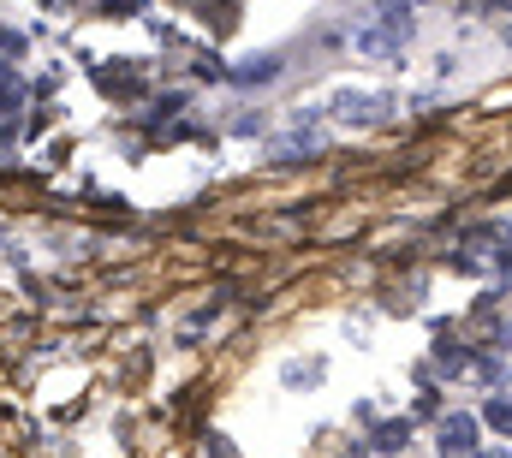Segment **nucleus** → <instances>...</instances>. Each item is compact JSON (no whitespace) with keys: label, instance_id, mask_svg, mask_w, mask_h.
I'll use <instances>...</instances> for the list:
<instances>
[{"label":"nucleus","instance_id":"nucleus-1","mask_svg":"<svg viewBox=\"0 0 512 458\" xmlns=\"http://www.w3.org/2000/svg\"><path fill=\"white\" fill-rule=\"evenodd\" d=\"M435 447H441V458H471L477 453V417H441Z\"/></svg>","mask_w":512,"mask_h":458},{"label":"nucleus","instance_id":"nucleus-2","mask_svg":"<svg viewBox=\"0 0 512 458\" xmlns=\"http://www.w3.org/2000/svg\"><path fill=\"white\" fill-rule=\"evenodd\" d=\"M376 108H382V96H364V90H358V96H352V90H346V96H334V114L346 119V125H370Z\"/></svg>","mask_w":512,"mask_h":458},{"label":"nucleus","instance_id":"nucleus-3","mask_svg":"<svg viewBox=\"0 0 512 458\" xmlns=\"http://www.w3.org/2000/svg\"><path fill=\"white\" fill-rule=\"evenodd\" d=\"M405 441H411V423L399 417V423H382V429H376V441H370V447H376V453H399Z\"/></svg>","mask_w":512,"mask_h":458},{"label":"nucleus","instance_id":"nucleus-4","mask_svg":"<svg viewBox=\"0 0 512 458\" xmlns=\"http://www.w3.org/2000/svg\"><path fill=\"white\" fill-rule=\"evenodd\" d=\"M280 72V60L274 54H256V66H239V84H268Z\"/></svg>","mask_w":512,"mask_h":458},{"label":"nucleus","instance_id":"nucleus-5","mask_svg":"<svg viewBox=\"0 0 512 458\" xmlns=\"http://www.w3.org/2000/svg\"><path fill=\"white\" fill-rule=\"evenodd\" d=\"M489 423H495V435H512V399H489V411H483Z\"/></svg>","mask_w":512,"mask_h":458},{"label":"nucleus","instance_id":"nucleus-6","mask_svg":"<svg viewBox=\"0 0 512 458\" xmlns=\"http://www.w3.org/2000/svg\"><path fill=\"white\" fill-rule=\"evenodd\" d=\"M0 48H6V54H24V36H18V30H0Z\"/></svg>","mask_w":512,"mask_h":458},{"label":"nucleus","instance_id":"nucleus-7","mask_svg":"<svg viewBox=\"0 0 512 458\" xmlns=\"http://www.w3.org/2000/svg\"><path fill=\"white\" fill-rule=\"evenodd\" d=\"M0 90H12V66L6 60H0Z\"/></svg>","mask_w":512,"mask_h":458},{"label":"nucleus","instance_id":"nucleus-8","mask_svg":"<svg viewBox=\"0 0 512 458\" xmlns=\"http://www.w3.org/2000/svg\"><path fill=\"white\" fill-rule=\"evenodd\" d=\"M209 458H233V453H227V447H221V441H215V447H209Z\"/></svg>","mask_w":512,"mask_h":458},{"label":"nucleus","instance_id":"nucleus-9","mask_svg":"<svg viewBox=\"0 0 512 458\" xmlns=\"http://www.w3.org/2000/svg\"><path fill=\"white\" fill-rule=\"evenodd\" d=\"M471 458H512V453H507V447H501V453H471Z\"/></svg>","mask_w":512,"mask_h":458}]
</instances>
